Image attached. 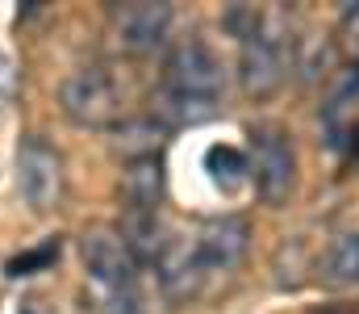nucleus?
Wrapping results in <instances>:
<instances>
[{
	"mask_svg": "<svg viewBox=\"0 0 359 314\" xmlns=\"http://www.w3.org/2000/svg\"><path fill=\"white\" fill-rule=\"evenodd\" d=\"M226 89V67L213 55V46L205 38H184L176 51L168 55V72H163V89H159V113L176 126H196L209 122L222 105Z\"/></svg>",
	"mask_w": 359,
	"mask_h": 314,
	"instance_id": "obj_1",
	"label": "nucleus"
},
{
	"mask_svg": "<svg viewBox=\"0 0 359 314\" xmlns=\"http://www.w3.org/2000/svg\"><path fill=\"white\" fill-rule=\"evenodd\" d=\"M88 281L96 289L100 314H142V298H138V264L126 251L121 235L113 230H88L80 243Z\"/></svg>",
	"mask_w": 359,
	"mask_h": 314,
	"instance_id": "obj_2",
	"label": "nucleus"
},
{
	"mask_svg": "<svg viewBox=\"0 0 359 314\" xmlns=\"http://www.w3.org/2000/svg\"><path fill=\"white\" fill-rule=\"evenodd\" d=\"M288 76V25L280 13H259L255 30L243 38L238 80L247 97H271Z\"/></svg>",
	"mask_w": 359,
	"mask_h": 314,
	"instance_id": "obj_3",
	"label": "nucleus"
},
{
	"mask_svg": "<svg viewBox=\"0 0 359 314\" xmlns=\"http://www.w3.org/2000/svg\"><path fill=\"white\" fill-rule=\"evenodd\" d=\"M251 172H255V189L268 206H284L292 185H297V151L284 126L264 122L251 126Z\"/></svg>",
	"mask_w": 359,
	"mask_h": 314,
	"instance_id": "obj_4",
	"label": "nucleus"
},
{
	"mask_svg": "<svg viewBox=\"0 0 359 314\" xmlns=\"http://www.w3.org/2000/svg\"><path fill=\"white\" fill-rule=\"evenodd\" d=\"M59 105L63 113L76 122V126H92V130H104L117 122L121 113V93H117V80L104 72V67H80L63 80L59 89Z\"/></svg>",
	"mask_w": 359,
	"mask_h": 314,
	"instance_id": "obj_5",
	"label": "nucleus"
},
{
	"mask_svg": "<svg viewBox=\"0 0 359 314\" xmlns=\"http://www.w3.org/2000/svg\"><path fill=\"white\" fill-rule=\"evenodd\" d=\"M17 189L34 209H50L63 193V155L46 138H25L17 147Z\"/></svg>",
	"mask_w": 359,
	"mask_h": 314,
	"instance_id": "obj_6",
	"label": "nucleus"
},
{
	"mask_svg": "<svg viewBox=\"0 0 359 314\" xmlns=\"http://www.w3.org/2000/svg\"><path fill=\"white\" fill-rule=\"evenodd\" d=\"M168 30H172V4L134 0L113 8V42L126 55H151L155 46H163Z\"/></svg>",
	"mask_w": 359,
	"mask_h": 314,
	"instance_id": "obj_7",
	"label": "nucleus"
},
{
	"mask_svg": "<svg viewBox=\"0 0 359 314\" xmlns=\"http://www.w3.org/2000/svg\"><path fill=\"white\" fill-rule=\"evenodd\" d=\"M196 243V260H201V273H230L243 256H247V243H251V226L247 218H213L201 226V235L192 239Z\"/></svg>",
	"mask_w": 359,
	"mask_h": 314,
	"instance_id": "obj_8",
	"label": "nucleus"
},
{
	"mask_svg": "<svg viewBox=\"0 0 359 314\" xmlns=\"http://www.w3.org/2000/svg\"><path fill=\"white\" fill-rule=\"evenodd\" d=\"M155 273H159V285L172 302H184L201 289V260H196V243L180 239V235H168L159 260H155Z\"/></svg>",
	"mask_w": 359,
	"mask_h": 314,
	"instance_id": "obj_9",
	"label": "nucleus"
},
{
	"mask_svg": "<svg viewBox=\"0 0 359 314\" xmlns=\"http://www.w3.org/2000/svg\"><path fill=\"white\" fill-rule=\"evenodd\" d=\"M121 202L134 214H155L163 202V159L159 155H142L130 159L121 172Z\"/></svg>",
	"mask_w": 359,
	"mask_h": 314,
	"instance_id": "obj_10",
	"label": "nucleus"
},
{
	"mask_svg": "<svg viewBox=\"0 0 359 314\" xmlns=\"http://www.w3.org/2000/svg\"><path fill=\"white\" fill-rule=\"evenodd\" d=\"M121 243H126V251L134 256V264H155L159 260V251H163V243H168V230H163V222L155 218V214H134V209H126V218H121Z\"/></svg>",
	"mask_w": 359,
	"mask_h": 314,
	"instance_id": "obj_11",
	"label": "nucleus"
},
{
	"mask_svg": "<svg viewBox=\"0 0 359 314\" xmlns=\"http://www.w3.org/2000/svg\"><path fill=\"white\" fill-rule=\"evenodd\" d=\"M322 281L330 289H347L359 281V235H343L330 243V251L322 260Z\"/></svg>",
	"mask_w": 359,
	"mask_h": 314,
	"instance_id": "obj_12",
	"label": "nucleus"
},
{
	"mask_svg": "<svg viewBox=\"0 0 359 314\" xmlns=\"http://www.w3.org/2000/svg\"><path fill=\"white\" fill-rule=\"evenodd\" d=\"M205 168H209V176L222 185V189H238L243 181H247V172H251V164H247V155L238 151V147H209V155H205Z\"/></svg>",
	"mask_w": 359,
	"mask_h": 314,
	"instance_id": "obj_13",
	"label": "nucleus"
},
{
	"mask_svg": "<svg viewBox=\"0 0 359 314\" xmlns=\"http://www.w3.org/2000/svg\"><path fill=\"white\" fill-rule=\"evenodd\" d=\"M163 126H151V122H134V126H121L117 130V147L130 155V159H142V155H159L163 147Z\"/></svg>",
	"mask_w": 359,
	"mask_h": 314,
	"instance_id": "obj_14",
	"label": "nucleus"
},
{
	"mask_svg": "<svg viewBox=\"0 0 359 314\" xmlns=\"http://www.w3.org/2000/svg\"><path fill=\"white\" fill-rule=\"evenodd\" d=\"M55 256H59V239L42 243L38 251H25V256L8 260V277H29V273H38V268H46V264H55Z\"/></svg>",
	"mask_w": 359,
	"mask_h": 314,
	"instance_id": "obj_15",
	"label": "nucleus"
},
{
	"mask_svg": "<svg viewBox=\"0 0 359 314\" xmlns=\"http://www.w3.org/2000/svg\"><path fill=\"white\" fill-rule=\"evenodd\" d=\"M343 34H347V46H351V55H355V63H359V4L343 13Z\"/></svg>",
	"mask_w": 359,
	"mask_h": 314,
	"instance_id": "obj_16",
	"label": "nucleus"
},
{
	"mask_svg": "<svg viewBox=\"0 0 359 314\" xmlns=\"http://www.w3.org/2000/svg\"><path fill=\"white\" fill-rule=\"evenodd\" d=\"M355 159H359V130H355Z\"/></svg>",
	"mask_w": 359,
	"mask_h": 314,
	"instance_id": "obj_17",
	"label": "nucleus"
}]
</instances>
